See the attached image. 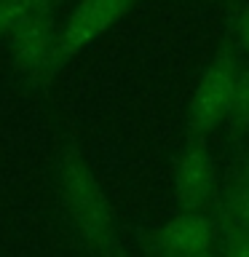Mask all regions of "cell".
<instances>
[{"label":"cell","mask_w":249,"mask_h":257,"mask_svg":"<svg viewBox=\"0 0 249 257\" xmlns=\"http://www.w3.org/2000/svg\"><path fill=\"white\" fill-rule=\"evenodd\" d=\"M56 185H59L62 204L78 236L94 252H112L115 249V217H112V206L94 169L78 153L64 150L56 166Z\"/></svg>","instance_id":"6da1fadb"},{"label":"cell","mask_w":249,"mask_h":257,"mask_svg":"<svg viewBox=\"0 0 249 257\" xmlns=\"http://www.w3.org/2000/svg\"><path fill=\"white\" fill-rule=\"evenodd\" d=\"M14 19L8 35L14 40L16 64L27 75L43 78L56 64L59 48L51 30V11L48 0H11Z\"/></svg>","instance_id":"7a4b0ae2"},{"label":"cell","mask_w":249,"mask_h":257,"mask_svg":"<svg viewBox=\"0 0 249 257\" xmlns=\"http://www.w3.org/2000/svg\"><path fill=\"white\" fill-rule=\"evenodd\" d=\"M129 6L132 0H80L56 35L59 56H75L86 51L129 11Z\"/></svg>","instance_id":"3957f363"},{"label":"cell","mask_w":249,"mask_h":257,"mask_svg":"<svg viewBox=\"0 0 249 257\" xmlns=\"http://www.w3.org/2000/svg\"><path fill=\"white\" fill-rule=\"evenodd\" d=\"M236 78L238 72L228 62H214L212 67H206L190 99V123L198 132H209L230 115Z\"/></svg>","instance_id":"277c9868"},{"label":"cell","mask_w":249,"mask_h":257,"mask_svg":"<svg viewBox=\"0 0 249 257\" xmlns=\"http://www.w3.org/2000/svg\"><path fill=\"white\" fill-rule=\"evenodd\" d=\"M214 244V225L198 209H185L172 217L158 233L164 257H204Z\"/></svg>","instance_id":"5b68a950"},{"label":"cell","mask_w":249,"mask_h":257,"mask_svg":"<svg viewBox=\"0 0 249 257\" xmlns=\"http://www.w3.org/2000/svg\"><path fill=\"white\" fill-rule=\"evenodd\" d=\"M214 161L204 148L185 150L174 169V196L185 209H198L214 193Z\"/></svg>","instance_id":"8992f818"},{"label":"cell","mask_w":249,"mask_h":257,"mask_svg":"<svg viewBox=\"0 0 249 257\" xmlns=\"http://www.w3.org/2000/svg\"><path fill=\"white\" fill-rule=\"evenodd\" d=\"M230 115H236L238 120H249V70L236 78V94H233Z\"/></svg>","instance_id":"52a82bcc"},{"label":"cell","mask_w":249,"mask_h":257,"mask_svg":"<svg viewBox=\"0 0 249 257\" xmlns=\"http://www.w3.org/2000/svg\"><path fill=\"white\" fill-rule=\"evenodd\" d=\"M236 212H238V220H241V225H244V230L249 233V182L238 190V196H236Z\"/></svg>","instance_id":"ba28073f"},{"label":"cell","mask_w":249,"mask_h":257,"mask_svg":"<svg viewBox=\"0 0 249 257\" xmlns=\"http://www.w3.org/2000/svg\"><path fill=\"white\" fill-rule=\"evenodd\" d=\"M238 43L249 56V6H244V11L238 14Z\"/></svg>","instance_id":"9c48e42d"},{"label":"cell","mask_w":249,"mask_h":257,"mask_svg":"<svg viewBox=\"0 0 249 257\" xmlns=\"http://www.w3.org/2000/svg\"><path fill=\"white\" fill-rule=\"evenodd\" d=\"M228 257H249V233H246V230H241L238 236L230 241Z\"/></svg>","instance_id":"30bf717a"},{"label":"cell","mask_w":249,"mask_h":257,"mask_svg":"<svg viewBox=\"0 0 249 257\" xmlns=\"http://www.w3.org/2000/svg\"><path fill=\"white\" fill-rule=\"evenodd\" d=\"M11 19H14L11 0H3V3H0V35H6V32L11 30Z\"/></svg>","instance_id":"8fae6325"},{"label":"cell","mask_w":249,"mask_h":257,"mask_svg":"<svg viewBox=\"0 0 249 257\" xmlns=\"http://www.w3.org/2000/svg\"><path fill=\"white\" fill-rule=\"evenodd\" d=\"M204 257H209V254H204Z\"/></svg>","instance_id":"7c38bea8"}]
</instances>
